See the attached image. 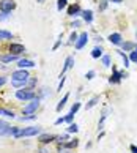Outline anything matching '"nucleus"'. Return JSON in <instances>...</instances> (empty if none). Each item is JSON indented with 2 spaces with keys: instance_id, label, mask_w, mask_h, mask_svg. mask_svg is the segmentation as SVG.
Wrapping results in <instances>:
<instances>
[{
  "instance_id": "nucleus-1",
  "label": "nucleus",
  "mask_w": 137,
  "mask_h": 153,
  "mask_svg": "<svg viewBox=\"0 0 137 153\" xmlns=\"http://www.w3.org/2000/svg\"><path fill=\"white\" fill-rule=\"evenodd\" d=\"M41 134V126H27V128H21V131L16 134V137H33V136H39Z\"/></svg>"
},
{
  "instance_id": "nucleus-2",
  "label": "nucleus",
  "mask_w": 137,
  "mask_h": 153,
  "mask_svg": "<svg viewBox=\"0 0 137 153\" xmlns=\"http://www.w3.org/2000/svg\"><path fill=\"white\" fill-rule=\"evenodd\" d=\"M16 98L19 101H32L33 98H36L33 88H19L16 90Z\"/></svg>"
},
{
  "instance_id": "nucleus-3",
  "label": "nucleus",
  "mask_w": 137,
  "mask_h": 153,
  "mask_svg": "<svg viewBox=\"0 0 137 153\" xmlns=\"http://www.w3.org/2000/svg\"><path fill=\"white\" fill-rule=\"evenodd\" d=\"M38 107H39V96L33 98L30 103H28L24 109H22V112H24L25 115H32V114H35V112L38 111Z\"/></svg>"
},
{
  "instance_id": "nucleus-4",
  "label": "nucleus",
  "mask_w": 137,
  "mask_h": 153,
  "mask_svg": "<svg viewBox=\"0 0 137 153\" xmlns=\"http://www.w3.org/2000/svg\"><path fill=\"white\" fill-rule=\"evenodd\" d=\"M30 79V76H28L27 70H16L11 73V81H28Z\"/></svg>"
},
{
  "instance_id": "nucleus-5",
  "label": "nucleus",
  "mask_w": 137,
  "mask_h": 153,
  "mask_svg": "<svg viewBox=\"0 0 137 153\" xmlns=\"http://www.w3.org/2000/svg\"><path fill=\"white\" fill-rule=\"evenodd\" d=\"M14 8H16L14 0H2L0 2V11L2 13H11Z\"/></svg>"
},
{
  "instance_id": "nucleus-6",
  "label": "nucleus",
  "mask_w": 137,
  "mask_h": 153,
  "mask_svg": "<svg viewBox=\"0 0 137 153\" xmlns=\"http://www.w3.org/2000/svg\"><path fill=\"white\" fill-rule=\"evenodd\" d=\"M112 71H113V74H112L110 79H109V82H110V84H120L123 77H126V76H124V73H120L115 66L112 68Z\"/></svg>"
},
{
  "instance_id": "nucleus-7",
  "label": "nucleus",
  "mask_w": 137,
  "mask_h": 153,
  "mask_svg": "<svg viewBox=\"0 0 137 153\" xmlns=\"http://www.w3.org/2000/svg\"><path fill=\"white\" fill-rule=\"evenodd\" d=\"M59 136H55V134H50V133H44V134H39L38 136V140L41 142L43 145H46V144H50L52 140H55Z\"/></svg>"
},
{
  "instance_id": "nucleus-8",
  "label": "nucleus",
  "mask_w": 137,
  "mask_h": 153,
  "mask_svg": "<svg viewBox=\"0 0 137 153\" xmlns=\"http://www.w3.org/2000/svg\"><path fill=\"white\" fill-rule=\"evenodd\" d=\"M87 43H88V33L84 32V33H81V35L77 36V41L74 43V46H76V49H82Z\"/></svg>"
},
{
  "instance_id": "nucleus-9",
  "label": "nucleus",
  "mask_w": 137,
  "mask_h": 153,
  "mask_svg": "<svg viewBox=\"0 0 137 153\" xmlns=\"http://www.w3.org/2000/svg\"><path fill=\"white\" fill-rule=\"evenodd\" d=\"M10 52H13L14 55H19V54H22V52H25V48H24V44L11 43V44H10Z\"/></svg>"
},
{
  "instance_id": "nucleus-10",
  "label": "nucleus",
  "mask_w": 137,
  "mask_h": 153,
  "mask_svg": "<svg viewBox=\"0 0 137 153\" xmlns=\"http://www.w3.org/2000/svg\"><path fill=\"white\" fill-rule=\"evenodd\" d=\"M18 63H19L18 66L21 68V70H25V68H33V66H35V62H33V60H28V59H21Z\"/></svg>"
},
{
  "instance_id": "nucleus-11",
  "label": "nucleus",
  "mask_w": 137,
  "mask_h": 153,
  "mask_svg": "<svg viewBox=\"0 0 137 153\" xmlns=\"http://www.w3.org/2000/svg\"><path fill=\"white\" fill-rule=\"evenodd\" d=\"M79 13H82L81 7L76 3V5H71L70 8H68V16H71V18H76V16H79Z\"/></svg>"
},
{
  "instance_id": "nucleus-12",
  "label": "nucleus",
  "mask_w": 137,
  "mask_h": 153,
  "mask_svg": "<svg viewBox=\"0 0 137 153\" xmlns=\"http://www.w3.org/2000/svg\"><path fill=\"white\" fill-rule=\"evenodd\" d=\"M107 39H109L112 44H115V46H120V44L123 43V41H121V35H120V33H110Z\"/></svg>"
},
{
  "instance_id": "nucleus-13",
  "label": "nucleus",
  "mask_w": 137,
  "mask_h": 153,
  "mask_svg": "<svg viewBox=\"0 0 137 153\" xmlns=\"http://www.w3.org/2000/svg\"><path fill=\"white\" fill-rule=\"evenodd\" d=\"M19 131H21V128H18V126H11V125H10V126L5 129V133H3L2 136H11V137H16V134H18Z\"/></svg>"
},
{
  "instance_id": "nucleus-14",
  "label": "nucleus",
  "mask_w": 137,
  "mask_h": 153,
  "mask_svg": "<svg viewBox=\"0 0 137 153\" xmlns=\"http://www.w3.org/2000/svg\"><path fill=\"white\" fill-rule=\"evenodd\" d=\"M0 60L3 62V63H10V62H14V60H21L19 59V55H14V54H5V55H2L0 57Z\"/></svg>"
},
{
  "instance_id": "nucleus-15",
  "label": "nucleus",
  "mask_w": 137,
  "mask_h": 153,
  "mask_svg": "<svg viewBox=\"0 0 137 153\" xmlns=\"http://www.w3.org/2000/svg\"><path fill=\"white\" fill-rule=\"evenodd\" d=\"M73 63H74V59H73V57H66V60H65V66H63V70H61V73H60V77H63V74H65V73L73 66Z\"/></svg>"
},
{
  "instance_id": "nucleus-16",
  "label": "nucleus",
  "mask_w": 137,
  "mask_h": 153,
  "mask_svg": "<svg viewBox=\"0 0 137 153\" xmlns=\"http://www.w3.org/2000/svg\"><path fill=\"white\" fill-rule=\"evenodd\" d=\"M109 112H110V109H109V107H106V109L102 111L101 118H99V122H98V128H99V129H101L102 126H104V122H106V118L109 117Z\"/></svg>"
},
{
  "instance_id": "nucleus-17",
  "label": "nucleus",
  "mask_w": 137,
  "mask_h": 153,
  "mask_svg": "<svg viewBox=\"0 0 137 153\" xmlns=\"http://www.w3.org/2000/svg\"><path fill=\"white\" fill-rule=\"evenodd\" d=\"M81 14H82V19L87 22V24H90V22L93 21V11L91 10H84Z\"/></svg>"
},
{
  "instance_id": "nucleus-18",
  "label": "nucleus",
  "mask_w": 137,
  "mask_h": 153,
  "mask_svg": "<svg viewBox=\"0 0 137 153\" xmlns=\"http://www.w3.org/2000/svg\"><path fill=\"white\" fill-rule=\"evenodd\" d=\"M68 98H70V93H66V95L63 96V98L60 100V103L57 104V107H55V111H57V112H60V111H61V109H63V107L66 106V101H68Z\"/></svg>"
},
{
  "instance_id": "nucleus-19",
  "label": "nucleus",
  "mask_w": 137,
  "mask_h": 153,
  "mask_svg": "<svg viewBox=\"0 0 137 153\" xmlns=\"http://www.w3.org/2000/svg\"><path fill=\"white\" fill-rule=\"evenodd\" d=\"M98 103H99V96H93V98H91V100L88 101V103L85 104V109H87V111H90L91 107H95V106L98 104Z\"/></svg>"
},
{
  "instance_id": "nucleus-20",
  "label": "nucleus",
  "mask_w": 137,
  "mask_h": 153,
  "mask_svg": "<svg viewBox=\"0 0 137 153\" xmlns=\"http://www.w3.org/2000/svg\"><path fill=\"white\" fill-rule=\"evenodd\" d=\"M121 48H123V52H131L136 48V44L131 41H126V43H121Z\"/></svg>"
},
{
  "instance_id": "nucleus-21",
  "label": "nucleus",
  "mask_w": 137,
  "mask_h": 153,
  "mask_svg": "<svg viewBox=\"0 0 137 153\" xmlns=\"http://www.w3.org/2000/svg\"><path fill=\"white\" fill-rule=\"evenodd\" d=\"M117 54L120 55V57H121V60H123V65H124V68H128L129 66V57L126 54L123 52V51H117Z\"/></svg>"
},
{
  "instance_id": "nucleus-22",
  "label": "nucleus",
  "mask_w": 137,
  "mask_h": 153,
  "mask_svg": "<svg viewBox=\"0 0 137 153\" xmlns=\"http://www.w3.org/2000/svg\"><path fill=\"white\" fill-rule=\"evenodd\" d=\"M91 57H93V59H99V57H102V49H101L99 46L93 48V51H91Z\"/></svg>"
},
{
  "instance_id": "nucleus-23",
  "label": "nucleus",
  "mask_w": 137,
  "mask_h": 153,
  "mask_svg": "<svg viewBox=\"0 0 137 153\" xmlns=\"http://www.w3.org/2000/svg\"><path fill=\"white\" fill-rule=\"evenodd\" d=\"M77 144H79L77 139H71V140H68V142L63 144V149H74V147H77Z\"/></svg>"
},
{
  "instance_id": "nucleus-24",
  "label": "nucleus",
  "mask_w": 137,
  "mask_h": 153,
  "mask_svg": "<svg viewBox=\"0 0 137 153\" xmlns=\"http://www.w3.org/2000/svg\"><path fill=\"white\" fill-rule=\"evenodd\" d=\"M13 38V33L7 32V30H0V39H11Z\"/></svg>"
},
{
  "instance_id": "nucleus-25",
  "label": "nucleus",
  "mask_w": 137,
  "mask_h": 153,
  "mask_svg": "<svg viewBox=\"0 0 137 153\" xmlns=\"http://www.w3.org/2000/svg\"><path fill=\"white\" fill-rule=\"evenodd\" d=\"M66 5H68V0H57V10H59V11L65 10Z\"/></svg>"
},
{
  "instance_id": "nucleus-26",
  "label": "nucleus",
  "mask_w": 137,
  "mask_h": 153,
  "mask_svg": "<svg viewBox=\"0 0 137 153\" xmlns=\"http://www.w3.org/2000/svg\"><path fill=\"white\" fill-rule=\"evenodd\" d=\"M129 62H134V63H137V48L133 49L129 52Z\"/></svg>"
},
{
  "instance_id": "nucleus-27",
  "label": "nucleus",
  "mask_w": 137,
  "mask_h": 153,
  "mask_svg": "<svg viewBox=\"0 0 137 153\" xmlns=\"http://www.w3.org/2000/svg\"><path fill=\"white\" fill-rule=\"evenodd\" d=\"M66 131H68V133H74V134H76V133L79 131V126H77V125L74 123V122H73V123L70 125V126H68V129H66Z\"/></svg>"
},
{
  "instance_id": "nucleus-28",
  "label": "nucleus",
  "mask_w": 137,
  "mask_h": 153,
  "mask_svg": "<svg viewBox=\"0 0 137 153\" xmlns=\"http://www.w3.org/2000/svg\"><path fill=\"white\" fill-rule=\"evenodd\" d=\"M2 115L8 117V118H14V117H16L14 112H13V111H8V109H2Z\"/></svg>"
},
{
  "instance_id": "nucleus-29",
  "label": "nucleus",
  "mask_w": 137,
  "mask_h": 153,
  "mask_svg": "<svg viewBox=\"0 0 137 153\" xmlns=\"http://www.w3.org/2000/svg\"><path fill=\"white\" fill-rule=\"evenodd\" d=\"M102 65L106 68L110 66V55H102Z\"/></svg>"
},
{
  "instance_id": "nucleus-30",
  "label": "nucleus",
  "mask_w": 137,
  "mask_h": 153,
  "mask_svg": "<svg viewBox=\"0 0 137 153\" xmlns=\"http://www.w3.org/2000/svg\"><path fill=\"white\" fill-rule=\"evenodd\" d=\"M10 126V125L7 123V122H5V120H0V136H2L3 133H5V129H7Z\"/></svg>"
},
{
  "instance_id": "nucleus-31",
  "label": "nucleus",
  "mask_w": 137,
  "mask_h": 153,
  "mask_svg": "<svg viewBox=\"0 0 137 153\" xmlns=\"http://www.w3.org/2000/svg\"><path fill=\"white\" fill-rule=\"evenodd\" d=\"M57 139H59V142L63 145L65 142H68V140H70V136H68V134H63V136H59Z\"/></svg>"
},
{
  "instance_id": "nucleus-32",
  "label": "nucleus",
  "mask_w": 137,
  "mask_h": 153,
  "mask_svg": "<svg viewBox=\"0 0 137 153\" xmlns=\"http://www.w3.org/2000/svg\"><path fill=\"white\" fill-rule=\"evenodd\" d=\"M81 106H82L81 103H74V104L71 106V111H70V112H71V114H76V112L81 109Z\"/></svg>"
},
{
  "instance_id": "nucleus-33",
  "label": "nucleus",
  "mask_w": 137,
  "mask_h": 153,
  "mask_svg": "<svg viewBox=\"0 0 137 153\" xmlns=\"http://www.w3.org/2000/svg\"><path fill=\"white\" fill-rule=\"evenodd\" d=\"M35 118H36V115L32 114V115H24V117H21L19 120H21V122H27V120H35Z\"/></svg>"
},
{
  "instance_id": "nucleus-34",
  "label": "nucleus",
  "mask_w": 137,
  "mask_h": 153,
  "mask_svg": "<svg viewBox=\"0 0 137 153\" xmlns=\"http://www.w3.org/2000/svg\"><path fill=\"white\" fill-rule=\"evenodd\" d=\"M73 120H74V114H71V112H70V114H68V115H65V122L66 123H73Z\"/></svg>"
},
{
  "instance_id": "nucleus-35",
  "label": "nucleus",
  "mask_w": 137,
  "mask_h": 153,
  "mask_svg": "<svg viewBox=\"0 0 137 153\" xmlns=\"http://www.w3.org/2000/svg\"><path fill=\"white\" fill-rule=\"evenodd\" d=\"M107 3H109V0H101V3H99V10L101 11H104L107 8Z\"/></svg>"
},
{
  "instance_id": "nucleus-36",
  "label": "nucleus",
  "mask_w": 137,
  "mask_h": 153,
  "mask_svg": "<svg viewBox=\"0 0 137 153\" xmlns=\"http://www.w3.org/2000/svg\"><path fill=\"white\" fill-rule=\"evenodd\" d=\"M77 36H79V35H77L76 32L71 33V36H70V43H71V44H73V43H76V41H77Z\"/></svg>"
},
{
  "instance_id": "nucleus-37",
  "label": "nucleus",
  "mask_w": 137,
  "mask_h": 153,
  "mask_svg": "<svg viewBox=\"0 0 137 153\" xmlns=\"http://www.w3.org/2000/svg\"><path fill=\"white\" fill-rule=\"evenodd\" d=\"M95 74H96V73H95L93 70H91V71H88V73H87V74H85V77H87V79H88V81H91V79H93V77H95Z\"/></svg>"
},
{
  "instance_id": "nucleus-38",
  "label": "nucleus",
  "mask_w": 137,
  "mask_h": 153,
  "mask_svg": "<svg viewBox=\"0 0 137 153\" xmlns=\"http://www.w3.org/2000/svg\"><path fill=\"white\" fill-rule=\"evenodd\" d=\"M7 81H8V79L5 77V76H0V87L5 85V84H7Z\"/></svg>"
},
{
  "instance_id": "nucleus-39",
  "label": "nucleus",
  "mask_w": 137,
  "mask_h": 153,
  "mask_svg": "<svg viewBox=\"0 0 137 153\" xmlns=\"http://www.w3.org/2000/svg\"><path fill=\"white\" fill-rule=\"evenodd\" d=\"M61 123H65V117H59L55 120V125H61Z\"/></svg>"
},
{
  "instance_id": "nucleus-40",
  "label": "nucleus",
  "mask_w": 137,
  "mask_h": 153,
  "mask_svg": "<svg viewBox=\"0 0 137 153\" xmlns=\"http://www.w3.org/2000/svg\"><path fill=\"white\" fill-rule=\"evenodd\" d=\"M38 152H39V153H50L49 149H46L44 145H43V147H39V150H38Z\"/></svg>"
},
{
  "instance_id": "nucleus-41",
  "label": "nucleus",
  "mask_w": 137,
  "mask_h": 153,
  "mask_svg": "<svg viewBox=\"0 0 137 153\" xmlns=\"http://www.w3.org/2000/svg\"><path fill=\"white\" fill-rule=\"evenodd\" d=\"M63 84H65V77H61V81H60V84H59V92H61V87H63Z\"/></svg>"
},
{
  "instance_id": "nucleus-42",
  "label": "nucleus",
  "mask_w": 137,
  "mask_h": 153,
  "mask_svg": "<svg viewBox=\"0 0 137 153\" xmlns=\"http://www.w3.org/2000/svg\"><path fill=\"white\" fill-rule=\"evenodd\" d=\"M8 16H10V13H2V14H0V21H3V19H7V18H8Z\"/></svg>"
},
{
  "instance_id": "nucleus-43",
  "label": "nucleus",
  "mask_w": 137,
  "mask_h": 153,
  "mask_svg": "<svg viewBox=\"0 0 137 153\" xmlns=\"http://www.w3.org/2000/svg\"><path fill=\"white\" fill-rule=\"evenodd\" d=\"M131 153H137V147L136 145H131Z\"/></svg>"
},
{
  "instance_id": "nucleus-44",
  "label": "nucleus",
  "mask_w": 137,
  "mask_h": 153,
  "mask_svg": "<svg viewBox=\"0 0 137 153\" xmlns=\"http://www.w3.org/2000/svg\"><path fill=\"white\" fill-rule=\"evenodd\" d=\"M79 25H81V22L76 21V22H73V25H71V27H74V29H76V27H79Z\"/></svg>"
},
{
  "instance_id": "nucleus-45",
  "label": "nucleus",
  "mask_w": 137,
  "mask_h": 153,
  "mask_svg": "<svg viewBox=\"0 0 137 153\" xmlns=\"http://www.w3.org/2000/svg\"><path fill=\"white\" fill-rule=\"evenodd\" d=\"M109 2H113V3H121L123 0H109Z\"/></svg>"
},
{
  "instance_id": "nucleus-46",
  "label": "nucleus",
  "mask_w": 137,
  "mask_h": 153,
  "mask_svg": "<svg viewBox=\"0 0 137 153\" xmlns=\"http://www.w3.org/2000/svg\"><path fill=\"white\" fill-rule=\"evenodd\" d=\"M38 2H39V3H43V2H44V0H38Z\"/></svg>"
},
{
  "instance_id": "nucleus-47",
  "label": "nucleus",
  "mask_w": 137,
  "mask_h": 153,
  "mask_svg": "<svg viewBox=\"0 0 137 153\" xmlns=\"http://www.w3.org/2000/svg\"><path fill=\"white\" fill-rule=\"evenodd\" d=\"M0 115H2V109H0Z\"/></svg>"
},
{
  "instance_id": "nucleus-48",
  "label": "nucleus",
  "mask_w": 137,
  "mask_h": 153,
  "mask_svg": "<svg viewBox=\"0 0 137 153\" xmlns=\"http://www.w3.org/2000/svg\"><path fill=\"white\" fill-rule=\"evenodd\" d=\"M136 48H137V46H136Z\"/></svg>"
}]
</instances>
